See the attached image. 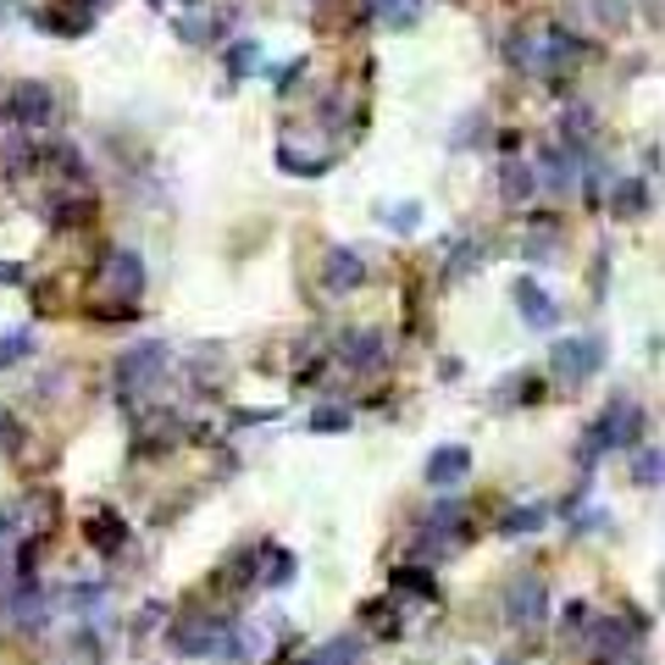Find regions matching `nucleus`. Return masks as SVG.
Masks as SVG:
<instances>
[{
	"label": "nucleus",
	"instance_id": "obj_1",
	"mask_svg": "<svg viewBox=\"0 0 665 665\" xmlns=\"http://www.w3.org/2000/svg\"><path fill=\"white\" fill-rule=\"evenodd\" d=\"M577 56H582V45L571 34H560V29H521L510 40V62L521 73H566Z\"/></svg>",
	"mask_w": 665,
	"mask_h": 665
},
{
	"label": "nucleus",
	"instance_id": "obj_2",
	"mask_svg": "<svg viewBox=\"0 0 665 665\" xmlns=\"http://www.w3.org/2000/svg\"><path fill=\"white\" fill-rule=\"evenodd\" d=\"M167 643H172L178 654H217V648H233V621H228V615H211V610H189V615L167 632Z\"/></svg>",
	"mask_w": 665,
	"mask_h": 665
},
{
	"label": "nucleus",
	"instance_id": "obj_3",
	"mask_svg": "<svg viewBox=\"0 0 665 665\" xmlns=\"http://www.w3.org/2000/svg\"><path fill=\"white\" fill-rule=\"evenodd\" d=\"M637 428H643V411L632 405V400H615L599 422H593V433L582 439V466H593L599 461V450H615V444H637Z\"/></svg>",
	"mask_w": 665,
	"mask_h": 665
},
{
	"label": "nucleus",
	"instance_id": "obj_4",
	"mask_svg": "<svg viewBox=\"0 0 665 665\" xmlns=\"http://www.w3.org/2000/svg\"><path fill=\"white\" fill-rule=\"evenodd\" d=\"M604 356H610V350H604L599 332H577V339H560V345H555L549 361H555V378H560V383H588V378L604 367Z\"/></svg>",
	"mask_w": 665,
	"mask_h": 665
},
{
	"label": "nucleus",
	"instance_id": "obj_5",
	"mask_svg": "<svg viewBox=\"0 0 665 665\" xmlns=\"http://www.w3.org/2000/svg\"><path fill=\"white\" fill-rule=\"evenodd\" d=\"M543 610H549V588H543V577H516L510 582V593H505V621L510 626H521V632H532V626H543Z\"/></svg>",
	"mask_w": 665,
	"mask_h": 665
},
{
	"label": "nucleus",
	"instance_id": "obj_6",
	"mask_svg": "<svg viewBox=\"0 0 665 665\" xmlns=\"http://www.w3.org/2000/svg\"><path fill=\"white\" fill-rule=\"evenodd\" d=\"M161 361H167V345L161 339H145V345H134V350H123L117 356V389L123 394H134V389H145V383H156V372H161Z\"/></svg>",
	"mask_w": 665,
	"mask_h": 665
},
{
	"label": "nucleus",
	"instance_id": "obj_7",
	"mask_svg": "<svg viewBox=\"0 0 665 665\" xmlns=\"http://www.w3.org/2000/svg\"><path fill=\"white\" fill-rule=\"evenodd\" d=\"M321 283H327V294H356V288L367 283V261H361V250H350V244L327 250V261H321Z\"/></svg>",
	"mask_w": 665,
	"mask_h": 665
},
{
	"label": "nucleus",
	"instance_id": "obj_8",
	"mask_svg": "<svg viewBox=\"0 0 665 665\" xmlns=\"http://www.w3.org/2000/svg\"><path fill=\"white\" fill-rule=\"evenodd\" d=\"M106 288L123 294V305H134L145 294V261H139V250H112L106 255Z\"/></svg>",
	"mask_w": 665,
	"mask_h": 665
},
{
	"label": "nucleus",
	"instance_id": "obj_9",
	"mask_svg": "<svg viewBox=\"0 0 665 665\" xmlns=\"http://www.w3.org/2000/svg\"><path fill=\"white\" fill-rule=\"evenodd\" d=\"M549 194H571L577 189V156H571V145H549L543 156H538V172H532Z\"/></svg>",
	"mask_w": 665,
	"mask_h": 665
},
{
	"label": "nucleus",
	"instance_id": "obj_10",
	"mask_svg": "<svg viewBox=\"0 0 665 665\" xmlns=\"http://www.w3.org/2000/svg\"><path fill=\"white\" fill-rule=\"evenodd\" d=\"M7 117H18V123H34V128H40V123H51V117H56V95H51L45 84H18V89H12V112H7Z\"/></svg>",
	"mask_w": 665,
	"mask_h": 665
},
{
	"label": "nucleus",
	"instance_id": "obj_11",
	"mask_svg": "<svg viewBox=\"0 0 665 665\" xmlns=\"http://www.w3.org/2000/svg\"><path fill=\"white\" fill-rule=\"evenodd\" d=\"M466 472H472V450L466 444H444V450L428 455V483L433 488H455Z\"/></svg>",
	"mask_w": 665,
	"mask_h": 665
},
{
	"label": "nucleus",
	"instance_id": "obj_12",
	"mask_svg": "<svg viewBox=\"0 0 665 665\" xmlns=\"http://www.w3.org/2000/svg\"><path fill=\"white\" fill-rule=\"evenodd\" d=\"M510 294H516V310H521L532 327H555V321H560V305H555V299H549V294H543L532 277H521Z\"/></svg>",
	"mask_w": 665,
	"mask_h": 665
},
{
	"label": "nucleus",
	"instance_id": "obj_13",
	"mask_svg": "<svg viewBox=\"0 0 665 665\" xmlns=\"http://www.w3.org/2000/svg\"><path fill=\"white\" fill-rule=\"evenodd\" d=\"M383 356H389V345H383V332H350L345 339V367H356V372H372V367H383Z\"/></svg>",
	"mask_w": 665,
	"mask_h": 665
},
{
	"label": "nucleus",
	"instance_id": "obj_14",
	"mask_svg": "<svg viewBox=\"0 0 665 665\" xmlns=\"http://www.w3.org/2000/svg\"><path fill=\"white\" fill-rule=\"evenodd\" d=\"M521 255H527V261H555V255H560V222H555V217H532V233H527Z\"/></svg>",
	"mask_w": 665,
	"mask_h": 665
},
{
	"label": "nucleus",
	"instance_id": "obj_15",
	"mask_svg": "<svg viewBox=\"0 0 665 665\" xmlns=\"http://www.w3.org/2000/svg\"><path fill=\"white\" fill-rule=\"evenodd\" d=\"M499 189H505V200H510V205H527V200H532V189H538V178H532V167H527V161H505Z\"/></svg>",
	"mask_w": 665,
	"mask_h": 665
},
{
	"label": "nucleus",
	"instance_id": "obj_16",
	"mask_svg": "<svg viewBox=\"0 0 665 665\" xmlns=\"http://www.w3.org/2000/svg\"><path fill=\"white\" fill-rule=\"evenodd\" d=\"M483 261H488V250H483L477 239H461V244H455V255H450V266H444V283H461V277H466V272H477Z\"/></svg>",
	"mask_w": 665,
	"mask_h": 665
},
{
	"label": "nucleus",
	"instance_id": "obj_17",
	"mask_svg": "<svg viewBox=\"0 0 665 665\" xmlns=\"http://www.w3.org/2000/svg\"><path fill=\"white\" fill-rule=\"evenodd\" d=\"M84 538H89L95 549H123L128 527H123L117 516H106V510H101V516H89V521H84Z\"/></svg>",
	"mask_w": 665,
	"mask_h": 665
},
{
	"label": "nucleus",
	"instance_id": "obj_18",
	"mask_svg": "<svg viewBox=\"0 0 665 665\" xmlns=\"http://www.w3.org/2000/svg\"><path fill=\"white\" fill-rule=\"evenodd\" d=\"M305 665H361V637H332V643H321Z\"/></svg>",
	"mask_w": 665,
	"mask_h": 665
},
{
	"label": "nucleus",
	"instance_id": "obj_19",
	"mask_svg": "<svg viewBox=\"0 0 665 665\" xmlns=\"http://www.w3.org/2000/svg\"><path fill=\"white\" fill-rule=\"evenodd\" d=\"M648 211V183L643 178H626L621 189H615V217H643Z\"/></svg>",
	"mask_w": 665,
	"mask_h": 665
},
{
	"label": "nucleus",
	"instance_id": "obj_20",
	"mask_svg": "<svg viewBox=\"0 0 665 665\" xmlns=\"http://www.w3.org/2000/svg\"><path fill=\"white\" fill-rule=\"evenodd\" d=\"M543 521H549V510H543V505H521V510H510V516L499 521V532H505V538H516V532L527 538V532H538Z\"/></svg>",
	"mask_w": 665,
	"mask_h": 665
},
{
	"label": "nucleus",
	"instance_id": "obj_21",
	"mask_svg": "<svg viewBox=\"0 0 665 665\" xmlns=\"http://www.w3.org/2000/svg\"><path fill=\"white\" fill-rule=\"evenodd\" d=\"M372 12H378L389 29H411L416 12H422V0H372Z\"/></svg>",
	"mask_w": 665,
	"mask_h": 665
},
{
	"label": "nucleus",
	"instance_id": "obj_22",
	"mask_svg": "<svg viewBox=\"0 0 665 665\" xmlns=\"http://www.w3.org/2000/svg\"><path fill=\"white\" fill-rule=\"evenodd\" d=\"M378 217H383V222H389L394 233H416V228H422V205H416V200H400V205H383Z\"/></svg>",
	"mask_w": 665,
	"mask_h": 665
},
{
	"label": "nucleus",
	"instance_id": "obj_23",
	"mask_svg": "<svg viewBox=\"0 0 665 665\" xmlns=\"http://www.w3.org/2000/svg\"><path fill=\"white\" fill-rule=\"evenodd\" d=\"M29 350H34V327H12L7 339H0V367H18Z\"/></svg>",
	"mask_w": 665,
	"mask_h": 665
},
{
	"label": "nucleus",
	"instance_id": "obj_24",
	"mask_svg": "<svg viewBox=\"0 0 665 665\" xmlns=\"http://www.w3.org/2000/svg\"><path fill=\"white\" fill-rule=\"evenodd\" d=\"M394 588L422 593V599H433V593H439V588H433V571H416V566H400V571H394Z\"/></svg>",
	"mask_w": 665,
	"mask_h": 665
},
{
	"label": "nucleus",
	"instance_id": "obj_25",
	"mask_svg": "<svg viewBox=\"0 0 665 665\" xmlns=\"http://www.w3.org/2000/svg\"><path fill=\"white\" fill-rule=\"evenodd\" d=\"M350 428V411L345 405H321L316 416H310V433H345Z\"/></svg>",
	"mask_w": 665,
	"mask_h": 665
},
{
	"label": "nucleus",
	"instance_id": "obj_26",
	"mask_svg": "<svg viewBox=\"0 0 665 665\" xmlns=\"http://www.w3.org/2000/svg\"><path fill=\"white\" fill-rule=\"evenodd\" d=\"M632 477H637L643 488H659V444H648V450L637 455V466H632Z\"/></svg>",
	"mask_w": 665,
	"mask_h": 665
},
{
	"label": "nucleus",
	"instance_id": "obj_27",
	"mask_svg": "<svg viewBox=\"0 0 665 665\" xmlns=\"http://www.w3.org/2000/svg\"><path fill=\"white\" fill-rule=\"evenodd\" d=\"M277 161H283V172H299V178H316V172H327V161H310V156H294L288 145L277 150Z\"/></svg>",
	"mask_w": 665,
	"mask_h": 665
},
{
	"label": "nucleus",
	"instance_id": "obj_28",
	"mask_svg": "<svg viewBox=\"0 0 665 665\" xmlns=\"http://www.w3.org/2000/svg\"><path fill=\"white\" fill-rule=\"evenodd\" d=\"M621 643H632V632L621 621H599V648L604 654H621Z\"/></svg>",
	"mask_w": 665,
	"mask_h": 665
},
{
	"label": "nucleus",
	"instance_id": "obj_29",
	"mask_svg": "<svg viewBox=\"0 0 665 665\" xmlns=\"http://www.w3.org/2000/svg\"><path fill=\"white\" fill-rule=\"evenodd\" d=\"M228 67H233V73L244 78L250 67H261V45H255V40H250V45H233V56H228Z\"/></svg>",
	"mask_w": 665,
	"mask_h": 665
},
{
	"label": "nucleus",
	"instance_id": "obj_30",
	"mask_svg": "<svg viewBox=\"0 0 665 665\" xmlns=\"http://www.w3.org/2000/svg\"><path fill=\"white\" fill-rule=\"evenodd\" d=\"M178 34H183L189 45H205V40H211V18H183V23H178Z\"/></svg>",
	"mask_w": 665,
	"mask_h": 665
},
{
	"label": "nucleus",
	"instance_id": "obj_31",
	"mask_svg": "<svg viewBox=\"0 0 665 665\" xmlns=\"http://www.w3.org/2000/svg\"><path fill=\"white\" fill-rule=\"evenodd\" d=\"M566 134H571V139H588V134H593V117H588V106H571V112H566Z\"/></svg>",
	"mask_w": 665,
	"mask_h": 665
},
{
	"label": "nucleus",
	"instance_id": "obj_32",
	"mask_svg": "<svg viewBox=\"0 0 665 665\" xmlns=\"http://www.w3.org/2000/svg\"><path fill=\"white\" fill-rule=\"evenodd\" d=\"M593 12L610 18V23H626V0H593Z\"/></svg>",
	"mask_w": 665,
	"mask_h": 665
},
{
	"label": "nucleus",
	"instance_id": "obj_33",
	"mask_svg": "<svg viewBox=\"0 0 665 665\" xmlns=\"http://www.w3.org/2000/svg\"><path fill=\"white\" fill-rule=\"evenodd\" d=\"M12 532H18V527H12V516L0 510V571H7V555H12Z\"/></svg>",
	"mask_w": 665,
	"mask_h": 665
},
{
	"label": "nucleus",
	"instance_id": "obj_34",
	"mask_svg": "<svg viewBox=\"0 0 665 665\" xmlns=\"http://www.w3.org/2000/svg\"><path fill=\"white\" fill-rule=\"evenodd\" d=\"M499 665H516V659H499Z\"/></svg>",
	"mask_w": 665,
	"mask_h": 665
}]
</instances>
